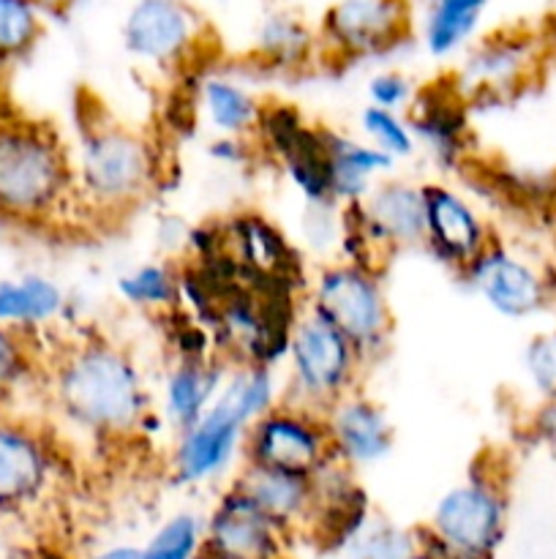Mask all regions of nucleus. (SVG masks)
<instances>
[{
  "label": "nucleus",
  "instance_id": "obj_2",
  "mask_svg": "<svg viewBox=\"0 0 556 559\" xmlns=\"http://www.w3.org/2000/svg\"><path fill=\"white\" fill-rule=\"evenodd\" d=\"M0 218L11 229L65 227L87 218L71 147L52 126L0 115Z\"/></svg>",
  "mask_w": 556,
  "mask_h": 559
},
{
  "label": "nucleus",
  "instance_id": "obj_7",
  "mask_svg": "<svg viewBox=\"0 0 556 559\" xmlns=\"http://www.w3.org/2000/svg\"><path fill=\"white\" fill-rule=\"evenodd\" d=\"M287 391L283 399L325 413L327 407L358 391L365 364L347 336L305 309L294 320L287 347Z\"/></svg>",
  "mask_w": 556,
  "mask_h": 559
},
{
  "label": "nucleus",
  "instance_id": "obj_12",
  "mask_svg": "<svg viewBox=\"0 0 556 559\" xmlns=\"http://www.w3.org/2000/svg\"><path fill=\"white\" fill-rule=\"evenodd\" d=\"M467 287L505 320H529L551 306V278L499 240L485 246L461 271Z\"/></svg>",
  "mask_w": 556,
  "mask_h": 559
},
{
  "label": "nucleus",
  "instance_id": "obj_33",
  "mask_svg": "<svg viewBox=\"0 0 556 559\" xmlns=\"http://www.w3.org/2000/svg\"><path fill=\"white\" fill-rule=\"evenodd\" d=\"M527 385L537 399L556 396V328L534 333L521 355Z\"/></svg>",
  "mask_w": 556,
  "mask_h": 559
},
{
  "label": "nucleus",
  "instance_id": "obj_36",
  "mask_svg": "<svg viewBox=\"0 0 556 559\" xmlns=\"http://www.w3.org/2000/svg\"><path fill=\"white\" fill-rule=\"evenodd\" d=\"M527 435L540 445L556 451V396L540 399L527 418Z\"/></svg>",
  "mask_w": 556,
  "mask_h": 559
},
{
  "label": "nucleus",
  "instance_id": "obj_6",
  "mask_svg": "<svg viewBox=\"0 0 556 559\" xmlns=\"http://www.w3.org/2000/svg\"><path fill=\"white\" fill-rule=\"evenodd\" d=\"M507 489L499 467L480 459L463 484L445 491L431 516L423 555L436 559H488L505 535Z\"/></svg>",
  "mask_w": 556,
  "mask_h": 559
},
{
  "label": "nucleus",
  "instance_id": "obj_32",
  "mask_svg": "<svg viewBox=\"0 0 556 559\" xmlns=\"http://www.w3.org/2000/svg\"><path fill=\"white\" fill-rule=\"evenodd\" d=\"M36 371L31 336L0 325V409Z\"/></svg>",
  "mask_w": 556,
  "mask_h": 559
},
{
  "label": "nucleus",
  "instance_id": "obj_19",
  "mask_svg": "<svg viewBox=\"0 0 556 559\" xmlns=\"http://www.w3.org/2000/svg\"><path fill=\"white\" fill-rule=\"evenodd\" d=\"M407 118L418 147L423 145L445 167L461 162L469 145V120L467 98L461 96L456 82L423 87V91L414 93Z\"/></svg>",
  "mask_w": 556,
  "mask_h": 559
},
{
  "label": "nucleus",
  "instance_id": "obj_35",
  "mask_svg": "<svg viewBox=\"0 0 556 559\" xmlns=\"http://www.w3.org/2000/svg\"><path fill=\"white\" fill-rule=\"evenodd\" d=\"M207 156L227 167H249L256 156H262L254 136H232L216 134V140L207 142Z\"/></svg>",
  "mask_w": 556,
  "mask_h": 559
},
{
  "label": "nucleus",
  "instance_id": "obj_25",
  "mask_svg": "<svg viewBox=\"0 0 556 559\" xmlns=\"http://www.w3.org/2000/svg\"><path fill=\"white\" fill-rule=\"evenodd\" d=\"M234 489L243 491L249 500H254L267 516L276 519L283 527L305 522L311 508V478L281 469L256 467L243 464L240 475L234 478Z\"/></svg>",
  "mask_w": 556,
  "mask_h": 559
},
{
  "label": "nucleus",
  "instance_id": "obj_9",
  "mask_svg": "<svg viewBox=\"0 0 556 559\" xmlns=\"http://www.w3.org/2000/svg\"><path fill=\"white\" fill-rule=\"evenodd\" d=\"M125 52L161 71H189L210 49V27L189 0H134L120 25Z\"/></svg>",
  "mask_w": 556,
  "mask_h": 559
},
{
  "label": "nucleus",
  "instance_id": "obj_30",
  "mask_svg": "<svg viewBox=\"0 0 556 559\" xmlns=\"http://www.w3.org/2000/svg\"><path fill=\"white\" fill-rule=\"evenodd\" d=\"M360 134L371 145L379 147L382 153H387L396 164L414 156V151H418V140H414L407 112H396V109L365 104L363 112H360Z\"/></svg>",
  "mask_w": 556,
  "mask_h": 559
},
{
  "label": "nucleus",
  "instance_id": "obj_18",
  "mask_svg": "<svg viewBox=\"0 0 556 559\" xmlns=\"http://www.w3.org/2000/svg\"><path fill=\"white\" fill-rule=\"evenodd\" d=\"M322 420H325L333 459L349 464L352 469L371 467L390 456L396 442L390 415L379 402L360 393V388L327 407Z\"/></svg>",
  "mask_w": 556,
  "mask_h": 559
},
{
  "label": "nucleus",
  "instance_id": "obj_39",
  "mask_svg": "<svg viewBox=\"0 0 556 559\" xmlns=\"http://www.w3.org/2000/svg\"><path fill=\"white\" fill-rule=\"evenodd\" d=\"M96 559H142V549H136V546H112V549L96 555Z\"/></svg>",
  "mask_w": 556,
  "mask_h": 559
},
{
  "label": "nucleus",
  "instance_id": "obj_24",
  "mask_svg": "<svg viewBox=\"0 0 556 559\" xmlns=\"http://www.w3.org/2000/svg\"><path fill=\"white\" fill-rule=\"evenodd\" d=\"M491 0H425L420 41L436 60H447L472 47L488 14Z\"/></svg>",
  "mask_w": 556,
  "mask_h": 559
},
{
  "label": "nucleus",
  "instance_id": "obj_28",
  "mask_svg": "<svg viewBox=\"0 0 556 559\" xmlns=\"http://www.w3.org/2000/svg\"><path fill=\"white\" fill-rule=\"evenodd\" d=\"M47 31V14L31 0H0V71L36 52Z\"/></svg>",
  "mask_w": 556,
  "mask_h": 559
},
{
  "label": "nucleus",
  "instance_id": "obj_3",
  "mask_svg": "<svg viewBox=\"0 0 556 559\" xmlns=\"http://www.w3.org/2000/svg\"><path fill=\"white\" fill-rule=\"evenodd\" d=\"M74 175L87 222H112L145 205L161 183V162L134 126L120 123L101 104H76Z\"/></svg>",
  "mask_w": 556,
  "mask_h": 559
},
{
  "label": "nucleus",
  "instance_id": "obj_11",
  "mask_svg": "<svg viewBox=\"0 0 556 559\" xmlns=\"http://www.w3.org/2000/svg\"><path fill=\"white\" fill-rule=\"evenodd\" d=\"M243 459L256 467L311 478L333 459L322 413L281 399L251 424L243 442Z\"/></svg>",
  "mask_w": 556,
  "mask_h": 559
},
{
  "label": "nucleus",
  "instance_id": "obj_34",
  "mask_svg": "<svg viewBox=\"0 0 556 559\" xmlns=\"http://www.w3.org/2000/svg\"><path fill=\"white\" fill-rule=\"evenodd\" d=\"M365 91H368V104H374V107L407 112L409 104L414 102L418 87L412 85V80H409L403 71L385 69V71H376V74L371 76Z\"/></svg>",
  "mask_w": 556,
  "mask_h": 559
},
{
  "label": "nucleus",
  "instance_id": "obj_37",
  "mask_svg": "<svg viewBox=\"0 0 556 559\" xmlns=\"http://www.w3.org/2000/svg\"><path fill=\"white\" fill-rule=\"evenodd\" d=\"M31 3H36L49 20V16H69L71 11L82 3V0H31Z\"/></svg>",
  "mask_w": 556,
  "mask_h": 559
},
{
  "label": "nucleus",
  "instance_id": "obj_22",
  "mask_svg": "<svg viewBox=\"0 0 556 559\" xmlns=\"http://www.w3.org/2000/svg\"><path fill=\"white\" fill-rule=\"evenodd\" d=\"M327 162H330V197L338 205H358L396 162L360 136L325 129Z\"/></svg>",
  "mask_w": 556,
  "mask_h": 559
},
{
  "label": "nucleus",
  "instance_id": "obj_26",
  "mask_svg": "<svg viewBox=\"0 0 556 559\" xmlns=\"http://www.w3.org/2000/svg\"><path fill=\"white\" fill-rule=\"evenodd\" d=\"M202 115L216 134L254 136L262 104L243 82L223 74H207L196 91Z\"/></svg>",
  "mask_w": 556,
  "mask_h": 559
},
{
  "label": "nucleus",
  "instance_id": "obj_10",
  "mask_svg": "<svg viewBox=\"0 0 556 559\" xmlns=\"http://www.w3.org/2000/svg\"><path fill=\"white\" fill-rule=\"evenodd\" d=\"M254 142L262 156L276 162L303 202H336L330 197L325 126H314L287 102L262 104Z\"/></svg>",
  "mask_w": 556,
  "mask_h": 559
},
{
  "label": "nucleus",
  "instance_id": "obj_41",
  "mask_svg": "<svg viewBox=\"0 0 556 559\" xmlns=\"http://www.w3.org/2000/svg\"><path fill=\"white\" fill-rule=\"evenodd\" d=\"M554 3H556V0H554Z\"/></svg>",
  "mask_w": 556,
  "mask_h": 559
},
{
  "label": "nucleus",
  "instance_id": "obj_5",
  "mask_svg": "<svg viewBox=\"0 0 556 559\" xmlns=\"http://www.w3.org/2000/svg\"><path fill=\"white\" fill-rule=\"evenodd\" d=\"M305 300V309L352 342L365 366L390 349L392 309L376 267L349 260L327 262L316 271Z\"/></svg>",
  "mask_w": 556,
  "mask_h": 559
},
{
  "label": "nucleus",
  "instance_id": "obj_20",
  "mask_svg": "<svg viewBox=\"0 0 556 559\" xmlns=\"http://www.w3.org/2000/svg\"><path fill=\"white\" fill-rule=\"evenodd\" d=\"M229 369L232 364H227L221 355H205V358L178 355L172 360L161 385V415L172 435L194 424L210 407Z\"/></svg>",
  "mask_w": 556,
  "mask_h": 559
},
{
  "label": "nucleus",
  "instance_id": "obj_23",
  "mask_svg": "<svg viewBox=\"0 0 556 559\" xmlns=\"http://www.w3.org/2000/svg\"><path fill=\"white\" fill-rule=\"evenodd\" d=\"M69 309V295L52 276L38 271L0 278V325L33 336Z\"/></svg>",
  "mask_w": 556,
  "mask_h": 559
},
{
  "label": "nucleus",
  "instance_id": "obj_31",
  "mask_svg": "<svg viewBox=\"0 0 556 559\" xmlns=\"http://www.w3.org/2000/svg\"><path fill=\"white\" fill-rule=\"evenodd\" d=\"M205 546V527L194 513H178L156 530L142 559H196Z\"/></svg>",
  "mask_w": 556,
  "mask_h": 559
},
{
  "label": "nucleus",
  "instance_id": "obj_14",
  "mask_svg": "<svg viewBox=\"0 0 556 559\" xmlns=\"http://www.w3.org/2000/svg\"><path fill=\"white\" fill-rule=\"evenodd\" d=\"M223 243L243 273L245 287H273L294 293L303 287V265L281 229L262 213L243 211L223 224Z\"/></svg>",
  "mask_w": 556,
  "mask_h": 559
},
{
  "label": "nucleus",
  "instance_id": "obj_8",
  "mask_svg": "<svg viewBox=\"0 0 556 559\" xmlns=\"http://www.w3.org/2000/svg\"><path fill=\"white\" fill-rule=\"evenodd\" d=\"M319 66H352L396 52L412 38V0H336L322 14Z\"/></svg>",
  "mask_w": 556,
  "mask_h": 559
},
{
  "label": "nucleus",
  "instance_id": "obj_15",
  "mask_svg": "<svg viewBox=\"0 0 556 559\" xmlns=\"http://www.w3.org/2000/svg\"><path fill=\"white\" fill-rule=\"evenodd\" d=\"M58 453L47 431L0 409V511L38 500L52 484Z\"/></svg>",
  "mask_w": 556,
  "mask_h": 559
},
{
  "label": "nucleus",
  "instance_id": "obj_40",
  "mask_svg": "<svg viewBox=\"0 0 556 559\" xmlns=\"http://www.w3.org/2000/svg\"><path fill=\"white\" fill-rule=\"evenodd\" d=\"M9 229H11L9 224H5L3 218H0V243H3V240H5V233H9Z\"/></svg>",
  "mask_w": 556,
  "mask_h": 559
},
{
  "label": "nucleus",
  "instance_id": "obj_1",
  "mask_svg": "<svg viewBox=\"0 0 556 559\" xmlns=\"http://www.w3.org/2000/svg\"><path fill=\"white\" fill-rule=\"evenodd\" d=\"M47 385L60 420L87 440H129L153 418L142 369L129 349L107 338H80L60 349Z\"/></svg>",
  "mask_w": 556,
  "mask_h": 559
},
{
  "label": "nucleus",
  "instance_id": "obj_29",
  "mask_svg": "<svg viewBox=\"0 0 556 559\" xmlns=\"http://www.w3.org/2000/svg\"><path fill=\"white\" fill-rule=\"evenodd\" d=\"M349 559H420L423 540H414L409 530L385 519H365L363 527L349 538Z\"/></svg>",
  "mask_w": 556,
  "mask_h": 559
},
{
  "label": "nucleus",
  "instance_id": "obj_13",
  "mask_svg": "<svg viewBox=\"0 0 556 559\" xmlns=\"http://www.w3.org/2000/svg\"><path fill=\"white\" fill-rule=\"evenodd\" d=\"M543 58H548V52H545L540 33H491L469 49L467 60L456 76V87L467 98V104L480 96H512L537 76Z\"/></svg>",
  "mask_w": 556,
  "mask_h": 559
},
{
  "label": "nucleus",
  "instance_id": "obj_21",
  "mask_svg": "<svg viewBox=\"0 0 556 559\" xmlns=\"http://www.w3.org/2000/svg\"><path fill=\"white\" fill-rule=\"evenodd\" d=\"M319 33L294 11L276 9L262 16L254 33L251 63L278 74H294L319 66Z\"/></svg>",
  "mask_w": 556,
  "mask_h": 559
},
{
  "label": "nucleus",
  "instance_id": "obj_16",
  "mask_svg": "<svg viewBox=\"0 0 556 559\" xmlns=\"http://www.w3.org/2000/svg\"><path fill=\"white\" fill-rule=\"evenodd\" d=\"M425 200V251L461 276L463 267L494 243L478 207L445 183H423Z\"/></svg>",
  "mask_w": 556,
  "mask_h": 559
},
{
  "label": "nucleus",
  "instance_id": "obj_4",
  "mask_svg": "<svg viewBox=\"0 0 556 559\" xmlns=\"http://www.w3.org/2000/svg\"><path fill=\"white\" fill-rule=\"evenodd\" d=\"M281 399L276 369L256 364L232 366L210 407L183 431H174L169 451L172 478L183 486L221 478L238 453H243L251 424Z\"/></svg>",
  "mask_w": 556,
  "mask_h": 559
},
{
  "label": "nucleus",
  "instance_id": "obj_17",
  "mask_svg": "<svg viewBox=\"0 0 556 559\" xmlns=\"http://www.w3.org/2000/svg\"><path fill=\"white\" fill-rule=\"evenodd\" d=\"M283 533V524L232 486L218 500L205 527V555L210 559H281Z\"/></svg>",
  "mask_w": 556,
  "mask_h": 559
},
{
  "label": "nucleus",
  "instance_id": "obj_27",
  "mask_svg": "<svg viewBox=\"0 0 556 559\" xmlns=\"http://www.w3.org/2000/svg\"><path fill=\"white\" fill-rule=\"evenodd\" d=\"M114 293L125 306L150 314H172L180 306L178 267L169 262H145L114 282Z\"/></svg>",
  "mask_w": 556,
  "mask_h": 559
},
{
  "label": "nucleus",
  "instance_id": "obj_38",
  "mask_svg": "<svg viewBox=\"0 0 556 559\" xmlns=\"http://www.w3.org/2000/svg\"><path fill=\"white\" fill-rule=\"evenodd\" d=\"M540 38H543V44H545V52L556 55V9L551 11L548 20H545L543 31H540Z\"/></svg>",
  "mask_w": 556,
  "mask_h": 559
}]
</instances>
